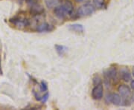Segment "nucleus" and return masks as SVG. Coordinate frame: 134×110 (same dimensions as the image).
Here are the masks:
<instances>
[{
  "label": "nucleus",
  "instance_id": "nucleus-1",
  "mask_svg": "<svg viewBox=\"0 0 134 110\" xmlns=\"http://www.w3.org/2000/svg\"><path fill=\"white\" fill-rule=\"evenodd\" d=\"M74 7L71 2L66 1L62 5L57 6L54 9V14L59 19H64L71 15L73 12Z\"/></svg>",
  "mask_w": 134,
  "mask_h": 110
},
{
  "label": "nucleus",
  "instance_id": "nucleus-9",
  "mask_svg": "<svg viewBox=\"0 0 134 110\" xmlns=\"http://www.w3.org/2000/svg\"><path fill=\"white\" fill-rule=\"evenodd\" d=\"M120 76L125 82H129L131 80V74L127 68H122L120 71Z\"/></svg>",
  "mask_w": 134,
  "mask_h": 110
},
{
  "label": "nucleus",
  "instance_id": "nucleus-5",
  "mask_svg": "<svg viewBox=\"0 0 134 110\" xmlns=\"http://www.w3.org/2000/svg\"><path fill=\"white\" fill-rule=\"evenodd\" d=\"M103 95H104V87L102 84L94 86V88L92 90V97L95 100H100L103 97Z\"/></svg>",
  "mask_w": 134,
  "mask_h": 110
},
{
  "label": "nucleus",
  "instance_id": "nucleus-7",
  "mask_svg": "<svg viewBox=\"0 0 134 110\" xmlns=\"http://www.w3.org/2000/svg\"><path fill=\"white\" fill-rule=\"evenodd\" d=\"M54 26L52 25L48 24L47 22H43L42 24L39 25L37 28V31L40 32V33H43V32H49V31H52L54 30Z\"/></svg>",
  "mask_w": 134,
  "mask_h": 110
},
{
  "label": "nucleus",
  "instance_id": "nucleus-13",
  "mask_svg": "<svg viewBox=\"0 0 134 110\" xmlns=\"http://www.w3.org/2000/svg\"><path fill=\"white\" fill-rule=\"evenodd\" d=\"M93 4L97 8H103L105 6V1L104 0H93Z\"/></svg>",
  "mask_w": 134,
  "mask_h": 110
},
{
  "label": "nucleus",
  "instance_id": "nucleus-18",
  "mask_svg": "<svg viewBox=\"0 0 134 110\" xmlns=\"http://www.w3.org/2000/svg\"><path fill=\"white\" fill-rule=\"evenodd\" d=\"M0 74H2V66H1V57H0Z\"/></svg>",
  "mask_w": 134,
  "mask_h": 110
},
{
  "label": "nucleus",
  "instance_id": "nucleus-2",
  "mask_svg": "<svg viewBox=\"0 0 134 110\" xmlns=\"http://www.w3.org/2000/svg\"><path fill=\"white\" fill-rule=\"evenodd\" d=\"M94 12H95V7L90 3H86L78 8L77 15L79 16H87L92 14Z\"/></svg>",
  "mask_w": 134,
  "mask_h": 110
},
{
  "label": "nucleus",
  "instance_id": "nucleus-3",
  "mask_svg": "<svg viewBox=\"0 0 134 110\" xmlns=\"http://www.w3.org/2000/svg\"><path fill=\"white\" fill-rule=\"evenodd\" d=\"M106 100L107 102L111 103L113 104L116 106H121L123 103L122 97L116 93H110L108 94L106 97Z\"/></svg>",
  "mask_w": 134,
  "mask_h": 110
},
{
  "label": "nucleus",
  "instance_id": "nucleus-10",
  "mask_svg": "<svg viewBox=\"0 0 134 110\" xmlns=\"http://www.w3.org/2000/svg\"><path fill=\"white\" fill-rule=\"evenodd\" d=\"M43 12H44V9L43 7L37 5V3L33 5H31V14L34 15H39L41 14Z\"/></svg>",
  "mask_w": 134,
  "mask_h": 110
},
{
  "label": "nucleus",
  "instance_id": "nucleus-17",
  "mask_svg": "<svg viewBox=\"0 0 134 110\" xmlns=\"http://www.w3.org/2000/svg\"><path fill=\"white\" fill-rule=\"evenodd\" d=\"M130 86H131V88H132L133 89H134V80H133V81L131 82V83H130Z\"/></svg>",
  "mask_w": 134,
  "mask_h": 110
},
{
  "label": "nucleus",
  "instance_id": "nucleus-19",
  "mask_svg": "<svg viewBox=\"0 0 134 110\" xmlns=\"http://www.w3.org/2000/svg\"><path fill=\"white\" fill-rule=\"evenodd\" d=\"M132 101H134V94H133V97H132Z\"/></svg>",
  "mask_w": 134,
  "mask_h": 110
},
{
  "label": "nucleus",
  "instance_id": "nucleus-15",
  "mask_svg": "<svg viewBox=\"0 0 134 110\" xmlns=\"http://www.w3.org/2000/svg\"><path fill=\"white\" fill-rule=\"evenodd\" d=\"M40 90L42 91H46L48 90V86H47L46 83L44 81H42L40 83Z\"/></svg>",
  "mask_w": 134,
  "mask_h": 110
},
{
  "label": "nucleus",
  "instance_id": "nucleus-12",
  "mask_svg": "<svg viewBox=\"0 0 134 110\" xmlns=\"http://www.w3.org/2000/svg\"><path fill=\"white\" fill-rule=\"evenodd\" d=\"M59 0H46V5L48 7V8H55L57 7V5L59 4Z\"/></svg>",
  "mask_w": 134,
  "mask_h": 110
},
{
  "label": "nucleus",
  "instance_id": "nucleus-16",
  "mask_svg": "<svg viewBox=\"0 0 134 110\" xmlns=\"http://www.w3.org/2000/svg\"><path fill=\"white\" fill-rule=\"evenodd\" d=\"M48 97H49V95H48V93H46L45 95H43L41 97V99H40V101L43 103H45L46 101H48Z\"/></svg>",
  "mask_w": 134,
  "mask_h": 110
},
{
  "label": "nucleus",
  "instance_id": "nucleus-11",
  "mask_svg": "<svg viewBox=\"0 0 134 110\" xmlns=\"http://www.w3.org/2000/svg\"><path fill=\"white\" fill-rule=\"evenodd\" d=\"M54 48L56 50V52L58 53V55L60 57L63 56L67 52V50H68L67 47L64 46V45H55Z\"/></svg>",
  "mask_w": 134,
  "mask_h": 110
},
{
  "label": "nucleus",
  "instance_id": "nucleus-4",
  "mask_svg": "<svg viewBox=\"0 0 134 110\" xmlns=\"http://www.w3.org/2000/svg\"><path fill=\"white\" fill-rule=\"evenodd\" d=\"M10 22L19 28H25L29 25V20L25 18L20 17V16H16L14 18H11V19H10Z\"/></svg>",
  "mask_w": 134,
  "mask_h": 110
},
{
  "label": "nucleus",
  "instance_id": "nucleus-6",
  "mask_svg": "<svg viewBox=\"0 0 134 110\" xmlns=\"http://www.w3.org/2000/svg\"><path fill=\"white\" fill-rule=\"evenodd\" d=\"M118 91L119 95L124 98H128L131 95V90L129 87L126 85H121L118 88Z\"/></svg>",
  "mask_w": 134,
  "mask_h": 110
},
{
  "label": "nucleus",
  "instance_id": "nucleus-8",
  "mask_svg": "<svg viewBox=\"0 0 134 110\" xmlns=\"http://www.w3.org/2000/svg\"><path fill=\"white\" fill-rule=\"evenodd\" d=\"M68 28L70 31H72L73 32H75V33H77V34H81L84 31V28H83V25L79 24V23L69 25L68 26Z\"/></svg>",
  "mask_w": 134,
  "mask_h": 110
},
{
  "label": "nucleus",
  "instance_id": "nucleus-14",
  "mask_svg": "<svg viewBox=\"0 0 134 110\" xmlns=\"http://www.w3.org/2000/svg\"><path fill=\"white\" fill-rule=\"evenodd\" d=\"M92 81H93V84H94V86L100 85V84H101V83H102L101 78H100L99 76H98V75H96V76H95L94 77H93Z\"/></svg>",
  "mask_w": 134,
  "mask_h": 110
},
{
  "label": "nucleus",
  "instance_id": "nucleus-20",
  "mask_svg": "<svg viewBox=\"0 0 134 110\" xmlns=\"http://www.w3.org/2000/svg\"><path fill=\"white\" fill-rule=\"evenodd\" d=\"M133 75H134V73H133Z\"/></svg>",
  "mask_w": 134,
  "mask_h": 110
}]
</instances>
